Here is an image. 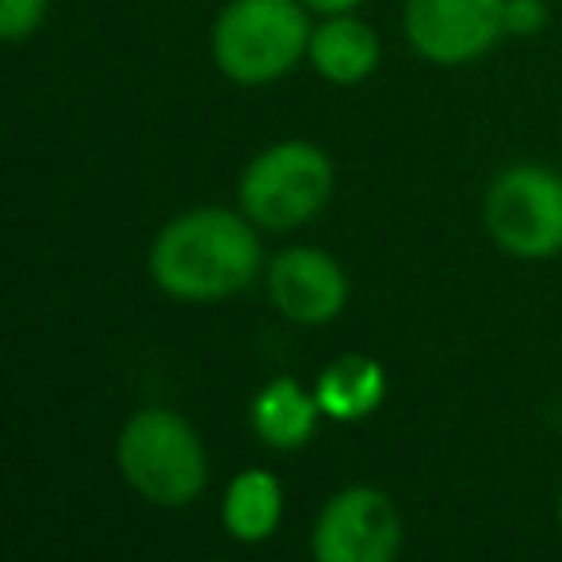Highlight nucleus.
I'll return each mask as SVG.
<instances>
[{"label": "nucleus", "instance_id": "nucleus-1", "mask_svg": "<svg viewBox=\"0 0 562 562\" xmlns=\"http://www.w3.org/2000/svg\"><path fill=\"white\" fill-rule=\"evenodd\" d=\"M260 272V237L226 207H195L169 218L149 249V276L180 303H223Z\"/></svg>", "mask_w": 562, "mask_h": 562}, {"label": "nucleus", "instance_id": "nucleus-2", "mask_svg": "<svg viewBox=\"0 0 562 562\" xmlns=\"http://www.w3.org/2000/svg\"><path fill=\"white\" fill-rule=\"evenodd\" d=\"M303 0H226L211 27V58L234 85L257 89L288 77L311 46Z\"/></svg>", "mask_w": 562, "mask_h": 562}, {"label": "nucleus", "instance_id": "nucleus-3", "mask_svg": "<svg viewBox=\"0 0 562 562\" xmlns=\"http://www.w3.org/2000/svg\"><path fill=\"white\" fill-rule=\"evenodd\" d=\"M334 195V161L303 138L260 149L241 172V215L260 229H299L326 211Z\"/></svg>", "mask_w": 562, "mask_h": 562}, {"label": "nucleus", "instance_id": "nucleus-4", "mask_svg": "<svg viewBox=\"0 0 562 562\" xmlns=\"http://www.w3.org/2000/svg\"><path fill=\"white\" fill-rule=\"evenodd\" d=\"M119 471L146 502L180 509L207 486V451L172 409H138L119 437Z\"/></svg>", "mask_w": 562, "mask_h": 562}, {"label": "nucleus", "instance_id": "nucleus-5", "mask_svg": "<svg viewBox=\"0 0 562 562\" xmlns=\"http://www.w3.org/2000/svg\"><path fill=\"white\" fill-rule=\"evenodd\" d=\"M482 223L490 241L517 260H548L562 252V177L548 165L520 161L486 188Z\"/></svg>", "mask_w": 562, "mask_h": 562}, {"label": "nucleus", "instance_id": "nucleus-6", "mask_svg": "<svg viewBox=\"0 0 562 562\" xmlns=\"http://www.w3.org/2000/svg\"><path fill=\"white\" fill-rule=\"evenodd\" d=\"M406 38L432 66H467L505 38V0H406Z\"/></svg>", "mask_w": 562, "mask_h": 562}, {"label": "nucleus", "instance_id": "nucleus-7", "mask_svg": "<svg viewBox=\"0 0 562 562\" xmlns=\"http://www.w3.org/2000/svg\"><path fill=\"white\" fill-rule=\"evenodd\" d=\"M311 548L314 562H398L402 517L383 490H340L322 509Z\"/></svg>", "mask_w": 562, "mask_h": 562}, {"label": "nucleus", "instance_id": "nucleus-8", "mask_svg": "<svg viewBox=\"0 0 562 562\" xmlns=\"http://www.w3.org/2000/svg\"><path fill=\"white\" fill-rule=\"evenodd\" d=\"M268 299L295 326H326L345 311L348 276L326 249L295 245L268 265Z\"/></svg>", "mask_w": 562, "mask_h": 562}, {"label": "nucleus", "instance_id": "nucleus-9", "mask_svg": "<svg viewBox=\"0 0 562 562\" xmlns=\"http://www.w3.org/2000/svg\"><path fill=\"white\" fill-rule=\"evenodd\" d=\"M379 54L383 46H379L375 27L363 23L356 12L326 15L311 31V46H306V61L314 66V74L340 89L368 81L379 66Z\"/></svg>", "mask_w": 562, "mask_h": 562}, {"label": "nucleus", "instance_id": "nucleus-10", "mask_svg": "<svg viewBox=\"0 0 562 562\" xmlns=\"http://www.w3.org/2000/svg\"><path fill=\"white\" fill-rule=\"evenodd\" d=\"M314 398H318L322 414L334 422H363L383 406L386 375L368 356L345 352L329 368H322L318 383H314Z\"/></svg>", "mask_w": 562, "mask_h": 562}, {"label": "nucleus", "instance_id": "nucleus-11", "mask_svg": "<svg viewBox=\"0 0 562 562\" xmlns=\"http://www.w3.org/2000/svg\"><path fill=\"white\" fill-rule=\"evenodd\" d=\"M322 406L291 375H280L252 398V429L268 448L295 451L318 429Z\"/></svg>", "mask_w": 562, "mask_h": 562}, {"label": "nucleus", "instance_id": "nucleus-12", "mask_svg": "<svg viewBox=\"0 0 562 562\" xmlns=\"http://www.w3.org/2000/svg\"><path fill=\"white\" fill-rule=\"evenodd\" d=\"M283 517V490L272 471L249 467L226 486L223 497V525L234 540L260 543L280 528Z\"/></svg>", "mask_w": 562, "mask_h": 562}, {"label": "nucleus", "instance_id": "nucleus-13", "mask_svg": "<svg viewBox=\"0 0 562 562\" xmlns=\"http://www.w3.org/2000/svg\"><path fill=\"white\" fill-rule=\"evenodd\" d=\"M50 0H0V43H23L46 23Z\"/></svg>", "mask_w": 562, "mask_h": 562}, {"label": "nucleus", "instance_id": "nucleus-14", "mask_svg": "<svg viewBox=\"0 0 562 562\" xmlns=\"http://www.w3.org/2000/svg\"><path fill=\"white\" fill-rule=\"evenodd\" d=\"M548 27V4L543 0H505V35L532 38Z\"/></svg>", "mask_w": 562, "mask_h": 562}, {"label": "nucleus", "instance_id": "nucleus-15", "mask_svg": "<svg viewBox=\"0 0 562 562\" xmlns=\"http://www.w3.org/2000/svg\"><path fill=\"white\" fill-rule=\"evenodd\" d=\"M303 4L318 15H345V12H356L363 0H303Z\"/></svg>", "mask_w": 562, "mask_h": 562}, {"label": "nucleus", "instance_id": "nucleus-16", "mask_svg": "<svg viewBox=\"0 0 562 562\" xmlns=\"http://www.w3.org/2000/svg\"><path fill=\"white\" fill-rule=\"evenodd\" d=\"M559 528H562V494H559Z\"/></svg>", "mask_w": 562, "mask_h": 562}]
</instances>
